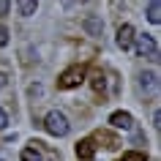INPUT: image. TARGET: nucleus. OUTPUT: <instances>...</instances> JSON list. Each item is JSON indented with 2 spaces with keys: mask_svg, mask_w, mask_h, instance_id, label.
<instances>
[{
  "mask_svg": "<svg viewBox=\"0 0 161 161\" xmlns=\"http://www.w3.org/2000/svg\"><path fill=\"white\" fill-rule=\"evenodd\" d=\"M6 126H8V115H6V112L0 109V131H3Z\"/></svg>",
  "mask_w": 161,
  "mask_h": 161,
  "instance_id": "16",
  "label": "nucleus"
},
{
  "mask_svg": "<svg viewBox=\"0 0 161 161\" xmlns=\"http://www.w3.org/2000/svg\"><path fill=\"white\" fill-rule=\"evenodd\" d=\"M22 161H41V153L36 150V147H25L22 150Z\"/></svg>",
  "mask_w": 161,
  "mask_h": 161,
  "instance_id": "11",
  "label": "nucleus"
},
{
  "mask_svg": "<svg viewBox=\"0 0 161 161\" xmlns=\"http://www.w3.org/2000/svg\"><path fill=\"white\" fill-rule=\"evenodd\" d=\"M115 41H118L120 49H131V47H134V27H131V25H120Z\"/></svg>",
  "mask_w": 161,
  "mask_h": 161,
  "instance_id": "4",
  "label": "nucleus"
},
{
  "mask_svg": "<svg viewBox=\"0 0 161 161\" xmlns=\"http://www.w3.org/2000/svg\"><path fill=\"white\" fill-rule=\"evenodd\" d=\"M120 161H147V156L139 153V150H128V153H123V158H120Z\"/></svg>",
  "mask_w": 161,
  "mask_h": 161,
  "instance_id": "12",
  "label": "nucleus"
},
{
  "mask_svg": "<svg viewBox=\"0 0 161 161\" xmlns=\"http://www.w3.org/2000/svg\"><path fill=\"white\" fill-rule=\"evenodd\" d=\"M109 123L115 128H123V131H131V128H134V118H131L128 112H115L109 118Z\"/></svg>",
  "mask_w": 161,
  "mask_h": 161,
  "instance_id": "5",
  "label": "nucleus"
},
{
  "mask_svg": "<svg viewBox=\"0 0 161 161\" xmlns=\"http://www.w3.org/2000/svg\"><path fill=\"white\" fill-rule=\"evenodd\" d=\"M139 87H142V90H156V87H158V74H156V71L142 74L139 76Z\"/></svg>",
  "mask_w": 161,
  "mask_h": 161,
  "instance_id": "7",
  "label": "nucleus"
},
{
  "mask_svg": "<svg viewBox=\"0 0 161 161\" xmlns=\"http://www.w3.org/2000/svg\"><path fill=\"white\" fill-rule=\"evenodd\" d=\"M44 128H47V131H49L52 136H66L68 134V118L66 115H63V112H58V109H52L49 115H47V118H44Z\"/></svg>",
  "mask_w": 161,
  "mask_h": 161,
  "instance_id": "1",
  "label": "nucleus"
},
{
  "mask_svg": "<svg viewBox=\"0 0 161 161\" xmlns=\"http://www.w3.org/2000/svg\"><path fill=\"white\" fill-rule=\"evenodd\" d=\"M101 19H87V22H85V30H87V33H90V36H96V33H101Z\"/></svg>",
  "mask_w": 161,
  "mask_h": 161,
  "instance_id": "10",
  "label": "nucleus"
},
{
  "mask_svg": "<svg viewBox=\"0 0 161 161\" xmlns=\"http://www.w3.org/2000/svg\"><path fill=\"white\" fill-rule=\"evenodd\" d=\"M76 156H79V158H93L96 156V142L93 139H79V142H76Z\"/></svg>",
  "mask_w": 161,
  "mask_h": 161,
  "instance_id": "6",
  "label": "nucleus"
},
{
  "mask_svg": "<svg viewBox=\"0 0 161 161\" xmlns=\"http://www.w3.org/2000/svg\"><path fill=\"white\" fill-rule=\"evenodd\" d=\"M17 6H19V14L22 17H33L36 8H38V0H17Z\"/></svg>",
  "mask_w": 161,
  "mask_h": 161,
  "instance_id": "8",
  "label": "nucleus"
},
{
  "mask_svg": "<svg viewBox=\"0 0 161 161\" xmlns=\"http://www.w3.org/2000/svg\"><path fill=\"white\" fill-rule=\"evenodd\" d=\"M8 3H11V0H0V17L8 14Z\"/></svg>",
  "mask_w": 161,
  "mask_h": 161,
  "instance_id": "15",
  "label": "nucleus"
},
{
  "mask_svg": "<svg viewBox=\"0 0 161 161\" xmlns=\"http://www.w3.org/2000/svg\"><path fill=\"white\" fill-rule=\"evenodd\" d=\"M6 44H8V30L0 25V47H6Z\"/></svg>",
  "mask_w": 161,
  "mask_h": 161,
  "instance_id": "14",
  "label": "nucleus"
},
{
  "mask_svg": "<svg viewBox=\"0 0 161 161\" xmlns=\"http://www.w3.org/2000/svg\"><path fill=\"white\" fill-rule=\"evenodd\" d=\"M0 161H3V158H0Z\"/></svg>",
  "mask_w": 161,
  "mask_h": 161,
  "instance_id": "18",
  "label": "nucleus"
},
{
  "mask_svg": "<svg viewBox=\"0 0 161 161\" xmlns=\"http://www.w3.org/2000/svg\"><path fill=\"white\" fill-rule=\"evenodd\" d=\"M147 19H150L153 25H158V22H161V14H158V0H150V3H147Z\"/></svg>",
  "mask_w": 161,
  "mask_h": 161,
  "instance_id": "9",
  "label": "nucleus"
},
{
  "mask_svg": "<svg viewBox=\"0 0 161 161\" xmlns=\"http://www.w3.org/2000/svg\"><path fill=\"white\" fill-rule=\"evenodd\" d=\"M85 82V66H74L68 68V71H63L58 79V87H63V90H71V87H79Z\"/></svg>",
  "mask_w": 161,
  "mask_h": 161,
  "instance_id": "2",
  "label": "nucleus"
},
{
  "mask_svg": "<svg viewBox=\"0 0 161 161\" xmlns=\"http://www.w3.org/2000/svg\"><path fill=\"white\" fill-rule=\"evenodd\" d=\"M93 87H96V90H104V74H101V71L93 76Z\"/></svg>",
  "mask_w": 161,
  "mask_h": 161,
  "instance_id": "13",
  "label": "nucleus"
},
{
  "mask_svg": "<svg viewBox=\"0 0 161 161\" xmlns=\"http://www.w3.org/2000/svg\"><path fill=\"white\" fill-rule=\"evenodd\" d=\"M6 85H8V76H6V74H3V71H0V90H3V87H6Z\"/></svg>",
  "mask_w": 161,
  "mask_h": 161,
  "instance_id": "17",
  "label": "nucleus"
},
{
  "mask_svg": "<svg viewBox=\"0 0 161 161\" xmlns=\"http://www.w3.org/2000/svg\"><path fill=\"white\" fill-rule=\"evenodd\" d=\"M136 41V52H139V58H150V60H158V47H156V38L153 36H134Z\"/></svg>",
  "mask_w": 161,
  "mask_h": 161,
  "instance_id": "3",
  "label": "nucleus"
}]
</instances>
